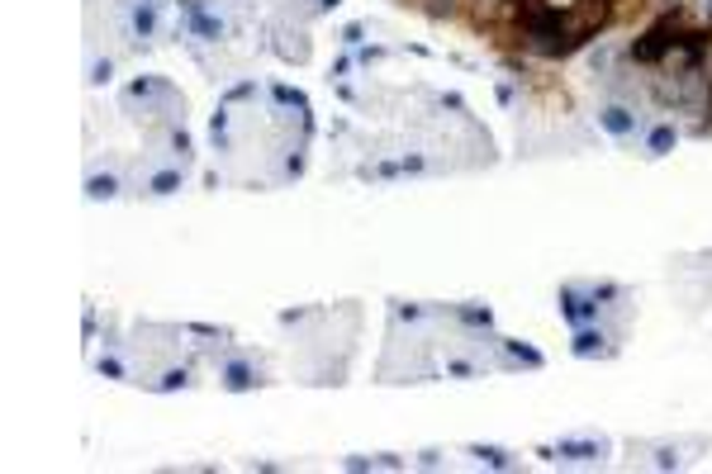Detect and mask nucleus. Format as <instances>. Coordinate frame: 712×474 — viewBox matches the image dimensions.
<instances>
[{
	"label": "nucleus",
	"mask_w": 712,
	"mask_h": 474,
	"mask_svg": "<svg viewBox=\"0 0 712 474\" xmlns=\"http://www.w3.org/2000/svg\"><path fill=\"white\" fill-rule=\"evenodd\" d=\"M91 194H115V180H109V176H105V180H91Z\"/></svg>",
	"instance_id": "f257e3e1"
},
{
	"label": "nucleus",
	"mask_w": 712,
	"mask_h": 474,
	"mask_svg": "<svg viewBox=\"0 0 712 474\" xmlns=\"http://www.w3.org/2000/svg\"><path fill=\"white\" fill-rule=\"evenodd\" d=\"M708 115H712V95H708Z\"/></svg>",
	"instance_id": "f03ea898"
}]
</instances>
